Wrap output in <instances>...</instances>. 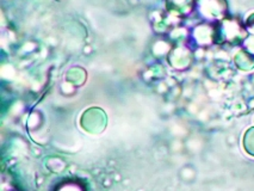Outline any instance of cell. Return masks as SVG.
<instances>
[{"mask_svg": "<svg viewBox=\"0 0 254 191\" xmlns=\"http://www.w3.org/2000/svg\"><path fill=\"white\" fill-rule=\"evenodd\" d=\"M242 146L247 154L254 157V127L248 128L242 137Z\"/></svg>", "mask_w": 254, "mask_h": 191, "instance_id": "1", "label": "cell"}]
</instances>
